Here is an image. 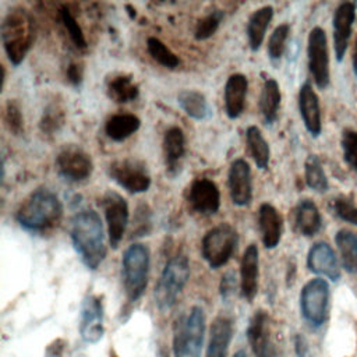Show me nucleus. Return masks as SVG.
<instances>
[{"mask_svg":"<svg viewBox=\"0 0 357 357\" xmlns=\"http://www.w3.org/2000/svg\"><path fill=\"white\" fill-rule=\"evenodd\" d=\"M70 237L82 264L91 271L98 269L107 252L99 213L93 209H82L75 213L71 219Z\"/></svg>","mask_w":357,"mask_h":357,"instance_id":"1","label":"nucleus"},{"mask_svg":"<svg viewBox=\"0 0 357 357\" xmlns=\"http://www.w3.org/2000/svg\"><path fill=\"white\" fill-rule=\"evenodd\" d=\"M63 218V204L56 192L46 187L33 190L15 212L18 225L31 233L53 230Z\"/></svg>","mask_w":357,"mask_h":357,"instance_id":"2","label":"nucleus"},{"mask_svg":"<svg viewBox=\"0 0 357 357\" xmlns=\"http://www.w3.org/2000/svg\"><path fill=\"white\" fill-rule=\"evenodd\" d=\"M0 32L3 47L10 63L14 67L20 66L31 50L35 39L31 14L21 7L11 8L1 21Z\"/></svg>","mask_w":357,"mask_h":357,"instance_id":"3","label":"nucleus"},{"mask_svg":"<svg viewBox=\"0 0 357 357\" xmlns=\"http://www.w3.org/2000/svg\"><path fill=\"white\" fill-rule=\"evenodd\" d=\"M190 279V262L188 258L184 254H177L172 257L162 273L160 278L155 286V304L159 311L167 312L170 311L185 287L187 282Z\"/></svg>","mask_w":357,"mask_h":357,"instance_id":"4","label":"nucleus"},{"mask_svg":"<svg viewBox=\"0 0 357 357\" xmlns=\"http://www.w3.org/2000/svg\"><path fill=\"white\" fill-rule=\"evenodd\" d=\"M151 254L145 244L134 243L123 254L121 278L128 301H137L148 284Z\"/></svg>","mask_w":357,"mask_h":357,"instance_id":"5","label":"nucleus"},{"mask_svg":"<svg viewBox=\"0 0 357 357\" xmlns=\"http://www.w3.org/2000/svg\"><path fill=\"white\" fill-rule=\"evenodd\" d=\"M204 335L205 314L199 305H194L176 324L173 337L174 357H201Z\"/></svg>","mask_w":357,"mask_h":357,"instance_id":"6","label":"nucleus"},{"mask_svg":"<svg viewBox=\"0 0 357 357\" xmlns=\"http://www.w3.org/2000/svg\"><path fill=\"white\" fill-rule=\"evenodd\" d=\"M238 243L237 230L229 223H219L209 229L201 241L202 258L212 269H218L229 262Z\"/></svg>","mask_w":357,"mask_h":357,"instance_id":"7","label":"nucleus"},{"mask_svg":"<svg viewBox=\"0 0 357 357\" xmlns=\"http://www.w3.org/2000/svg\"><path fill=\"white\" fill-rule=\"evenodd\" d=\"M301 315L314 328L322 326L329 317V286L321 278L307 282L300 294Z\"/></svg>","mask_w":357,"mask_h":357,"instance_id":"8","label":"nucleus"},{"mask_svg":"<svg viewBox=\"0 0 357 357\" xmlns=\"http://www.w3.org/2000/svg\"><path fill=\"white\" fill-rule=\"evenodd\" d=\"M109 177L131 194H141L149 190L152 178L146 165L135 158L116 159L107 166Z\"/></svg>","mask_w":357,"mask_h":357,"instance_id":"9","label":"nucleus"},{"mask_svg":"<svg viewBox=\"0 0 357 357\" xmlns=\"http://www.w3.org/2000/svg\"><path fill=\"white\" fill-rule=\"evenodd\" d=\"M54 165L59 176L70 183L85 181L93 170L91 155L75 144L63 146L56 155Z\"/></svg>","mask_w":357,"mask_h":357,"instance_id":"10","label":"nucleus"},{"mask_svg":"<svg viewBox=\"0 0 357 357\" xmlns=\"http://www.w3.org/2000/svg\"><path fill=\"white\" fill-rule=\"evenodd\" d=\"M99 206L106 219L109 243L112 248H117L128 225L130 213L127 201L119 192L109 190L100 197Z\"/></svg>","mask_w":357,"mask_h":357,"instance_id":"11","label":"nucleus"},{"mask_svg":"<svg viewBox=\"0 0 357 357\" xmlns=\"http://www.w3.org/2000/svg\"><path fill=\"white\" fill-rule=\"evenodd\" d=\"M307 57L308 70L315 85L321 89L326 88L329 84V53L326 33L321 26H315L310 31Z\"/></svg>","mask_w":357,"mask_h":357,"instance_id":"12","label":"nucleus"},{"mask_svg":"<svg viewBox=\"0 0 357 357\" xmlns=\"http://www.w3.org/2000/svg\"><path fill=\"white\" fill-rule=\"evenodd\" d=\"M187 204L201 216H212L220 208V191L216 183L208 177H197L187 188Z\"/></svg>","mask_w":357,"mask_h":357,"instance_id":"13","label":"nucleus"},{"mask_svg":"<svg viewBox=\"0 0 357 357\" xmlns=\"http://www.w3.org/2000/svg\"><path fill=\"white\" fill-rule=\"evenodd\" d=\"M103 328V303L98 294H86L81 303L79 335L86 343H96L102 339Z\"/></svg>","mask_w":357,"mask_h":357,"instance_id":"14","label":"nucleus"},{"mask_svg":"<svg viewBox=\"0 0 357 357\" xmlns=\"http://www.w3.org/2000/svg\"><path fill=\"white\" fill-rule=\"evenodd\" d=\"M230 199L236 206H247L252 201L251 167L245 159H234L227 173Z\"/></svg>","mask_w":357,"mask_h":357,"instance_id":"15","label":"nucleus"},{"mask_svg":"<svg viewBox=\"0 0 357 357\" xmlns=\"http://www.w3.org/2000/svg\"><path fill=\"white\" fill-rule=\"evenodd\" d=\"M248 344L255 357H278L276 349L271 342L269 317L264 310H258L251 317L247 326Z\"/></svg>","mask_w":357,"mask_h":357,"instance_id":"16","label":"nucleus"},{"mask_svg":"<svg viewBox=\"0 0 357 357\" xmlns=\"http://www.w3.org/2000/svg\"><path fill=\"white\" fill-rule=\"evenodd\" d=\"M356 18V4L351 1L340 3L333 14V47L336 60L342 61L347 50L351 26Z\"/></svg>","mask_w":357,"mask_h":357,"instance_id":"17","label":"nucleus"},{"mask_svg":"<svg viewBox=\"0 0 357 357\" xmlns=\"http://www.w3.org/2000/svg\"><path fill=\"white\" fill-rule=\"evenodd\" d=\"M307 266L312 273L322 275L332 282H336L340 278L337 258L331 245L325 241H318L310 248L307 255Z\"/></svg>","mask_w":357,"mask_h":357,"instance_id":"18","label":"nucleus"},{"mask_svg":"<svg viewBox=\"0 0 357 357\" xmlns=\"http://www.w3.org/2000/svg\"><path fill=\"white\" fill-rule=\"evenodd\" d=\"M258 229L261 240L265 248H275L282 238L283 231V218L280 212L269 202H264L258 209Z\"/></svg>","mask_w":357,"mask_h":357,"instance_id":"19","label":"nucleus"},{"mask_svg":"<svg viewBox=\"0 0 357 357\" xmlns=\"http://www.w3.org/2000/svg\"><path fill=\"white\" fill-rule=\"evenodd\" d=\"M259 252L255 244H250L240 262V291L247 301H252L258 291Z\"/></svg>","mask_w":357,"mask_h":357,"instance_id":"20","label":"nucleus"},{"mask_svg":"<svg viewBox=\"0 0 357 357\" xmlns=\"http://www.w3.org/2000/svg\"><path fill=\"white\" fill-rule=\"evenodd\" d=\"M298 110L307 131L312 137H318L322 130L319 99L310 82H304L298 91Z\"/></svg>","mask_w":357,"mask_h":357,"instance_id":"21","label":"nucleus"},{"mask_svg":"<svg viewBox=\"0 0 357 357\" xmlns=\"http://www.w3.org/2000/svg\"><path fill=\"white\" fill-rule=\"evenodd\" d=\"M248 91V79L244 74H231L223 89L225 112L229 119L234 120L240 117L245 109V98Z\"/></svg>","mask_w":357,"mask_h":357,"instance_id":"22","label":"nucleus"},{"mask_svg":"<svg viewBox=\"0 0 357 357\" xmlns=\"http://www.w3.org/2000/svg\"><path fill=\"white\" fill-rule=\"evenodd\" d=\"M162 146H163L166 172L170 176H176L180 172L181 160L184 159V155H185L184 131L177 126L167 128L163 135Z\"/></svg>","mask_w":357,"mask_h":357,"instance_id":"23","label":"nucleus"},{"mask_svg":"<svg viewBox=\"0 0 357 357\" xmlns=\"http://www.w3.org/2000/svg\"><path fill=\"white\" fill-rule=\"evenodd\" d=\"M233 337V321L229 317H216L209 328V340L205 357H227Z\"/></svg>","mask_w":357,"mask_h":357,"instance_id":"24","label":"nucleus"},{"mask_svg":"<svg viewBox=\"0 0 357 357\" xmlns=\"http://www.w3.org/2000/svg\"><path fill=\"white\" fill-rule=\"evenodd\" d=\"M322 225L321 213L311 199H301L294 209V229L305 237L315 236Z\"/></svg>","mask_w":357,"mask_h":357,"instance_id":"25","label":"nucleus"},{"mask_svg":"<svg viewBox=\"0 0 357 357\" xmlns=\"http://www.w3.org/2000/svg\"><path fill=\"white\" fill-rule=\"evenodd\" d=\"M180 109L194 120H208L213 114V109L206 96L195 89H183L177 95Z\"/></svg>","mask_w":357,"mask_h":357,"instance_id":"26","label":"nucleus"},{"mask_svg":"<svg viewBox=\"0 0 357 357\" xmlns=\"http://www.w3.org/2000/svg\"><path fill=\"white\" fill-rule=\"evenodd\" d=\"M273 18V7L272 6H264L258 10H255L248 21H247V39H248V46L252 52L259 50L261 45L264 43L266 29Z\"/></svg>","mask_w":357,"mask_h":357,"instance_id":"27","label":"nucleus"},{"mask_svg":"<svg viewBox=\"0 0 357 357\" xmlns=\"http://www.w3.org/2000/svg\"><path fill=\"white\" fill-rule=\"evenodd\" d=\"M141 120L132 113H117L110 116L105 123L106 135L114 142H123L138 131Z\"/></svg>","mask_w":357,"mask_h":357,"instance_id":"28","label":"nucleus"},{"mask_svg":"<svg viewBox=\"0 0 357 357\" xmlns=\"http://www.w3.org/2000/svg\"><path fill=\"white\" fill-rule=\"evenodd\" d=\"M282 100L279 84L275 78H266L259 96V112L265 124H273L278 119V112Z\"/></svg>","mask_w":357,"mask_h":357,"instance_id":"29","label":"nucleus"},{"mask_svg":"<svg viewBox=\"0 0 357 357\" xmlns=\"http://www.w3.org/2000/svg\"><path fill=\"white\" fill-rule=\"evenodd\" d=\"M106 93L116 103H128L138 98L139 86L131 75L117 74L107 81Z\"/></svg>","mask_w":357,"mask_h":357,"instance_id":"30","label":"nucleus"},{"mask_svg":"<svg viewBox=\"0 0 357 357\" xmlns=\"http://www.w3.org/2000/svg\"><path fill=\"white\" fill-rule=\"evenodd\" d=\"M245 142L248 152L255 162L257 167L261 170L268 169L271 159V148L261 130L257 126H250L245 130Z\"/></svg>","mask_w":357,"mask_h":357,"instance_id":"31","label":"nucleus"},{"mask_svg":"<svg viewBox=\"0 0 357 357\" xmlns=\"http://www.w3.org/2000/svg\"><path fill=\"white\" fill-rule=\"evenodd\" d=\"M335 241L340 254L343 268L349 273H357V234L342 229L336 233Z\"/></svg>","mask_w":357,"mask_h":357,"instance_id":"32","label":"nucleus"},{"mask_svg":"<svg viewBox=\"0 0 357 357\" xmlns=\"http://www.w3.org/2000/svg\"><path fill=\"white\" fill-rule=\"evenodd\" d=\"M304 177L307 185L317 192H325L329 187L322 163L317 155L307 156L304 163Z\"/></svg>","mask_w":357,"mask_h":357,"instance_id":"33","label":"nucleus"},{"mask_svg":"<svg viewBox=\"0 0 357 357\" xmlns=\"http://www.w3.org/2000/svg\"><path fill=\"white\" fill-rule=\"evenodd\" d=\"M146 50L149 56L165 68L173 70L180 64V59L159 38H155V36L148 38Z\"/></svg>","mask_w":357,"mask_h":357,"instance_id":"34","label":"nucleus"},{"mask_svg":"<svg viewBox=\"0 0 357 357\" xmlns=\"http://www.w3.org/2000/svg\"><path fill=\"white\" fill-rule=\"evenodd\" d=\"M64 126V110L56 105L50 103L42 113L39 120V130L45 135H54Z\"/></svg>","mask_w":357,"mask_h":357,"instance_id":"35","label":"nucleus"},{"mask_svg":"<svg viewBox=\"0 0 357 357\" xmlns=\"http://www.w3.org/2000/svg\"><path fill=\"white\" fill-rule=\"evenodd\" d=\"M225 18V13L220 8H213L206 15H204L202 18L198 20L195 29H194V36L197 40H206L209 39L212 35H215V32L218 31L222 20Z\"/></svg>","mask_w":357,"mask_h":357,"instance_id":"36","label":"nucleus"},{"mask_svg":"<svg viewBox=\"0 0 357 357\" xmlns=\"http://www.w3.org/2000/svg\"><path fill=\"white\" fill-rule=\"evenodd\" d=\"M290 33L289 24L278 25L268 40V56L272 61H279L284 53L286 42Z\"/></svg>","mask_w":357,"mask_h":357,"instance_id":"37","label":"nucleus"},{"mask_svg":"<svg viewBox=\"0 0 357 357\" xmlns=\"http://www.w3.org/2000/svg\"><path fill=\"white\" fill-rule=\"evenodd\" d=\"M60 20H61L64 28L67 29L71 42H73L78 49H85V47H86V40H85L84 32H82L81 26L78 25L75 17L71 14V11H70L66 6H63V7L60 8Z\"/></svg>","mask_w":357,"mask_h":357,"instance_id":"38","label":"nucleus"},{"mask_svg":"<svg viewBox=\"0 0 357 357\" xmlns=\"http://www.w3.org/2000/svg\"><path fill=\"white\" fill-rule=\"evenodd\" d=\"M3 120L6 127L8 128L10 132L14 135H20L24 132V116L21 112V107L18 102L15 100H7L4 106V113H3Z\"/></svg>","mask_w":357,"mask_h":357,"instance_id":"39","label":"nucleus"},{"mask_svg":"<svg viewBox=\"0 0 357 357\" xmlns=\"http://www.w3.org/2000/svg\"><path fill=\"white\" fill-rule=\"evenodd\" d=\"M340 146L343 151L344 162L357 172V131L344 130L340 138Z\"/></svg>","mask_w":357,"mask_h":357,"instance_id":"40","label":"nucleus"},{"mask_svg":"<svg viewBox=\"0 0 357 357\" xmlns=\"http://www.w3.org/2000/svg\"><path fill=\"white\" fill-rule=\"evenodd\" d=\"M331 209L339 219L357 226V206L350 199L336 197L331 202Z\"/></svg>","mask_w":357,"mask_h":357,"instance_id":"41","label":"nucleus"},{"mask_svg":"<svg viewBox=\"0 0 357 357\" xmlns=\"http://www.w3.org/2000/svg\"><path fill=\"white\" fill-rule=\"evenodd\" d=\"M137 216L134 219V229H132V234L135 236H146L151 230L152 226V220H151V209L148 208V205H139L137 209Z\"/></svg>","mask_w":357,"mask_h":357,"instance_id":"42","label":"nucleus"},{"mask_svg":"<svg viewBox=\"0 0 357 357\" xmlns=\"http://www.w3.org/2000/svg\"><path fill=\"white\" fill-rule=\"evenodd\" d=\"M236 289V276L233 272H227L222 276L220 280V296L223 300H227L233 296Z\"/></svg>","mask_w":357,"mask_h":357,"instance_id":"43","label":"nucleus"},{"mask_svg":"<svg viewBox=\"0 0 357 357\" xmlns=\"http://www.w3.org/2000/svg\"><path fill=\"white\" fill-rule=\"evenodd\" d=\"M82 77H84V73H82V67L78 66L77 63H71L68 67H67V79L71 85L74 86H79L81 82H82Z\"/></svg>","mask_w":357,"mask_h":357,"instance_id":"44","label":"nucleus"},{"mask_svg":"<svg viewBox=\"0 0 357 357\" xmlns=\"http://www.w3.org/2000/svg\"><path fill=\"white\" fill-rule=\"evenodd\" d=\"M294 350L298 357H312L308 342L301 335H296L294 337Z\"/></svg>","mask_w":357,"mask_h":357,"instance_id":"45","label":"nucleus"},{"mask_svg":"<svg viewBox=\"0 0 357 357\" xmlns=\"http://www.w3.org/2000/svg\"><path fill=\"white\" fill-rule=\"evenodd\" d=\"M353 70H354V74L357 75V40H356L354 52H353Z\"/></svg>","mask_w":357,"mask_h":357,"instance_id":"46","label":"nucleus"},{"mask_svg":"<svg viewBox=\"0 0 357 357\" xmlns=\"http://www.w3.org/2000/svg\"><path fill=\"white\" fill-rule=\"evenodd\" d=\"M233 357H247V354H245V351L244 350H238V351H236L234 353V356Z\"/></svg>","mask_w":357,"mask_h":357,"instance_id":"47","label":"nucleus"}]
</instances>
